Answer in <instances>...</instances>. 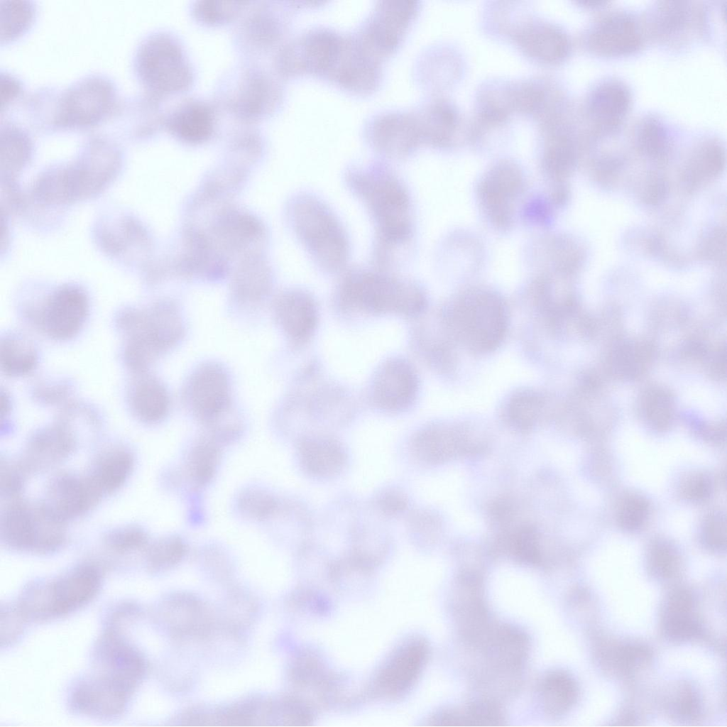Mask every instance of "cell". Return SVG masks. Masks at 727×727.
Segmentation results:
<instances>
[{
	"label": "cell",
	"instance_id": "1",
	"mask_svg": "<svg viewBox=\"0 0 727 727\" xmlns=\"http://www.w3.org/2000/svg\"><path fill=\"white\" fill-rule=\"evenodd\" d=\"M348 182L375 220L380 258L390 248L405 244L412 234L411 204L403 183L393 175L378 170L354 171Z\"/></svg>",
	"mask_w": 727,
	"mask_h": 727
},
{
	"label": "cell",
	"instance_id": "2",
	"mask_svg": "<svg viewBox=\"0 0 727 727\" xmlns=\"http://www.w3.org/2000/svg\"><path fill=\"white\" fill-rule=\"evenodd\" d=\"M283 88L275 75L248 60L226 70L214 94L217 109L238 124L256 125L270 118L279 109Z\"/></svg>",
	"mask_w": 727,
	"mask_h": 727
},
{
	"label": "cell",
	"instance_id": "3",
	"mask_svg": "<svg viewBox=\"0 0 727 727\" xmlns=\"http://www.w3.org/2000/svg\"><path fill=\"white\" fill-rule=\"evenodd\" d=\"M131 65L146 94L160 101L187 92L194 82L193 68L182 42L167 30L144 35L136 45Z\"/></svg>",
	"mask_w": 727,
	"mask_h": 727
},
{
	"label": "cell",
	"instance_id": "4",
	"mask_svg": "<svg viewBox=\"0 0 727 727\" xmlns=\"http://www.w3.org/2000/svg\"><path fill=\"white\" fill-rule=\"evenodd\" d=\"M102 584L100 569L93 564H82L50 581L29 584L15 607L25 621L62 618L90 603Z\"/></svg>",
	"mask_w": 727,
	"mask_h": 727
},
{
	"label": "cell",
	"instance_id": "5",
	"mask_svg": "<svg viewBox=\"0 0 727 727\" xmlns=\"http://www.w3.org/2000/svg\"><path fill=\"white\" fill-rule=\"evenodd\" d=\"M117 324L127 337L124 362L137 373H143L163 352L175 346L184 332L181 316L168 305L126 310L119 316Z\"/></svg>",
	"mask_w": 727,
	"mask_h": 727
},
{
	"label": "cell",
	"instance_id": "6",
	"mask_svg": "<svg viewBox=\"0 0 727 727\" xmlns=\"http://www.w3.org/2000/svg\"><path fill=\"white\" fill-rule=\"evenodd\" d=\"M118 102L117 85L111 77L86 75L58 89L53 133L94 127L113 115Z\"/></svg>",
	"mask_w": 727,
	"mask_h": 727
},
{
	"label": "cell",
	"instance_id": "7",
	"mask_svg": "<svg viewBox=\"0 0 727 727\" xmlns=\"http://www.w3.org/2000/svg\"><path fill=\"white\" fill-rule=\"evenodd\" d=\"M339 297L347 307L372 313L414 315L425 305L421 290L411 282L366 270L353 272L344 279Z\"/></svg>",
	"mask_w": 727,
	"mask_h": 727
},
{
	"label": "cell",
	"instance_id": "8",
	"mask_svg": "<svg viewBox=\"0 0 727 727\" xmlns=\"http://www.w3.org/2000/svg\"><path fill=\"white\" fill-rule=\"evenodd\" d=\"M65 522L45 503L32 505L13 502L2 516V540L15 550L49 553L64 543Z\"/></svg>",
	"mask_w": 727,
	"mask_h": 727
},
{
	"label": "cell",
	"instance_id": "9",
	"mask_svg": "<svg viewBox=\"0 0 727 727\" xmlns=\"http://www.w3.org/2000/svg\"><path fill=\"white\" fill-rule=\"evenodd\" d=\"M448 318L457 339L478 353L489 352L498 347L508 327L504 306L490 295L464 297L452 310Z\"/></svg>",
	"mask_w": 727,
	"mask_h": 727
},
{
	"label": "cell",
	"instance_id": "10",
	"mask_svg": "<svg viewBox=\"0 0 727 727\" xmlns=\"http://www.w3.org/2000/svg\"><path fill=\"white\" fill-rule=\"evenodd\" d=\"M297 221L302 239L316 263L330 273L342 269L349 256L348 240L330 209L316 197H307L299 207Z\"/></svg>",
	"mask_w": 727,
	"mask_h": 727
},
{
	"label": "cell",
	"instance_id": "11",
	"mask_svg": "<svg viewBox=\"0 0 727 727\" xmlns=\"http://www.w3.org/2000/svg\"><path fill=\"white\" fill-rule=\"evenodd\" d=\"M248 7L234 28V41L238 52L253 61L279 50L288 19L279 2L261 1Z\"/></svg>",
	"mask_w": 727,
	"mask_h": 727
},
{
	"label": "cell",
	"instance_id": "12",
	"mask_svg": "<svg viewBox=\"0 0 727 727\" xmlns=\"http://www.w3.org/2000/svg\"><path fill=\"white\" fill-rule=\"evenodd\" d=\"M89 300L77 287L65 286L52 294L34 317L38 328L55 341L77 336L89 315Z\"/></svg>",
	"mask_w": 727,
	"mask_h": 727
},
{
	"label": "cell",
	"instance_id": "13",
	"mask_svg": "<svg viewBox=\"0 0 727 727\" xmlns=\"http://www.w3.org/2000/svg\"><path fill=\"white\" fill-rule=\"evenodd\" d=\"M133 694L120 684L92 673L75 683L68 704L75 714L114 718L126 710Z\"/></svg>",
	"mask_w": 727,
	"mask_h": 727
},
{
	"label": "cell",
	"instance_id": "14",
	"mask_svg": "<svg viewBox=\"0 0 727 727\" xmlns=\"http://www.w3.org/2000/svg\"><path fill=\"white\" fill-rule=\"evenodd\" d=\"M186 393L194 415L208 426L226 415L231 408L229 377L217 364L199 366L190 378Z\"/></svg>",
	"mask_w": 727,
	"mask_h": 727
},
{
	"label": "cell",
	"instance_id": "15",
	"mask_svg": "<svg viewBox=\"0 0 727 727\" xmlns=\"http://www.w3.org/2000/svg\"><path fill=\"white\" fill-rule=\"evenodd\" d=\"M218 114L214 103L200 98H189L165 115L164 127L183 143L199 144L216 133Z\"/></svg>",
	"mask_w": 727,
	"mask_h": 727
},
{
	"label": "cell",
	"instance_id": "16",
	"mask_svg": "<svg viewBox=\"0 0 727 727\" xmlns=\"http://www.w3.org/2000/svg\"><path fill=\"white\" fill-rule=\"evenodd\" d=\"M418 380L405 360L393 359L378 371L373 383V398L381 408L390 412L407 408L415 400Z\"/></svg>",
	"mask_w": 727,
	"mask_h": 727
},
{
	"label": "cell",
	"instance_id": "17",
	"mask_svg": "<svg viewBox=\"0 0 727 727\" xmlns=\"http://www.w3.org/2000/svg\"><path fill=\"white\" fill-rule=\"evenodd\" d=\"M513 38L525 55L547 65L562 62L571 49L566 31L547 21L526 22L514 31Z\"/></svg>",
	"mask_w": 727,
	"mask_h": 727
},
{
	"label": "cell",
	"instance_id": "18",
	"mask_svg": "<svg viewBox=\"0 0 727 727\" xmlns=\"http://www.w3.org/2000/svg\"><path fill=\"white\" fill-rule=\"evenodd\" d=\"M102 496L88 476L61 474L51 481L45 504L65 521L87 513Z\"/></svg>",
	"mask_w": 727,
	"mask_h": 727
},
{
	"label": "cell",
	"instance_id": "19",
	"mask_svg": "<svg viewBox=\"0 0 727 727\" xmlns=\"http://www.w3.org/2000/svg\"><path fill=\"white\" fill-rule=\"evenodd\" d=\"M587 45L598 55H627L638 50L641 35L632 16L625 13H615L601 19L591 29Z\"/></svg>",
	"mask_w": 727,
	"mask_h": 727
},
{
	"label": "cell",
	"instance_id": "20",
	"mask_svg": "<svg viewBox=\"0 0 727 727\" xmlns=\"http://www.w3.org/2000/svg\"><path fill=\"white\" fill-rule=\"evenodd\" d=\"M297 449L302 469L313 478L332 479L346 468L348 460L346 451L334 438L305 437L299 441Z\"/></svg>",
	"mask_w": 727,
	"mask_h": 727
},
{
	"label": "cell",
	"instance_id": "21",
	"mask_svg": "<svg viewBox=\"0 0 727 727\" xmlns=\"http://www.w3.org/2000/svg\"><path fill=\"white\" fill-rule=\"evenodd\" d=\"M368 23L366 42L378 53L393 50L399 43L415 11L414 3L385 1Z\"/></svg>",
	"mask_w": 727,
	"mask_h": 727
},
{
	"label": "cell",
	"instance_id": "22",
	"mask_svg": "<svg viewBox=\"0 0 727 727\" xmlns=\"http://www.w3.org/2000/svg\"><path fill=\"white\" fill-rule=\"evenodd\" d=\"M160 104L161 101L146 93L119 103L114 114L119 129L134 139H145L158 133L164 127L165 116Z\"/></svg>",
	"mask_w": 727,
	"mask_h": 727
},
{
	"label": "cell",
	"instance_id": "23",
	"mask_svg": "<svg viewBox=\"0 0 727 727\" xmlns=\"http://www.w3.org/2000/svg\"><path fill=\"white\" fill-rule=\"evenodd\" d=\"M75 437L65 421L43 429L30 439L23 466L41 469L54 465L69 457L75 447Z\"/></svg>",
	"mask_w": 727,
	"mask_h": 727
},
{
	"label": "cell",
	"instance_id": "24",
	"mask_svg": "<svg viewBox=\"0 0 727 727\" xmlns=\"http://www.w3.org/2000/svg\"><path fill=\"white\" fill-rule=\"evenodd\" d=\"M275 317L288 338L300 344L312 334L317 322L315 301L302 292H293L281 297L275 307Z\"/></svg>",
	"mask_w": 727,
	"mask_h": 727
},
{
	"label": "cell",
	"instance_id": "25",
	"mask_svg": "<svg viewBox=\"0 0 727 727\" xmlns=\"http://www.w3.org/2000/svg\"><path fill=\"white\" fill-rule=\"evenodd\" d=\"M373 131L377 147L393 156L408 154L422 140L418 121L404 115L381 117L374 124Z\"/></svg>",
	"mask_w": 727,
	"mask_h": 727
},
{
	"label": "cell",
	"instance_id": "26",
	"mask_svg": "<svg viewBox=\"0 0 727 727\" xmlns=\"http://www.w3.org/2000/svg\"><path fill=\"white\" fill-rule=\"evenodd\" d=\"M128 402L132 413L145 423H156L167 415L170 398L163 383L151 376H143L134 381L128 393Z\"/></svg>",
	"mask_w": 727,
	"mask_h": 727
},
{
	"label": "cell",
	"instance_id": "27",
	"mask_svg": "<svg viewBox=\"0 0 727 727\" xmlns=\"http://www.w3.org/2000/svg\"><path fill=\"white\" fill-rule=\"evenodd\" d=\"M694 600L686 590H675L667 597L664 607L662 627L672 641H686L698 637L702 628L692 613Z\"/></svg>",
	"mask_w": 727,
	"mask_h": 727
},
{
	"label": "cell",
	"instance_id": "28",
	"mask_svg": "<svg viewBox=\"0 0 727 727\" xmlns=\"http://www.w3.org/2000/svg\"><path fill=\"white\" fill-rule=\"evenodd\" d=\"M133 465V457L129 450L114 447L97 458L88 476L103 496L119 489L131 474Z\"/></svg>",
	"mask_w": 727,
	"mask_h": 727
},
{
	"label": "cell",
	"instance_id": "29",
	"mask_svg": "<svg viewBox=\"0 0 727 727\" xmlns=\"http://www.w3.org/2000/svg\"><path fill=\"white\" fill-rule=\"evenodd\" d=\"M630 103L628 88L616 80H604L598 84L588 99V106L593 116L610 127L626 114Z\"/></svg>",
	"mask_w": 727,
	"mask_h": 727
},
{
	"label": "cell",
	"instance_id": "30",
	"mask_svg": "<svg viewBox=\"0 0 727 727\" xmlns=\"http://www.w3.org/2000/svg\"><path fill=\"white\" fill-rule=\"evenodd\" d=\"M418 121L422 139L442 146L449 143L459 131L461 119L455 106L439 101L430 106Z\"/></svg>",
	"mask_w": 727,
	"mask_h": 727
},
{
	"label": "cell",
	"instance_id": "31",
	"mask_svg": "<svg viewBox=\"0 0 727 727\" xmlns=\"http://www.w3.org/2000/svg\"><path fill=\"white\" fill-rule=\"evenodd\" d=\"M389 547L388 535L377 526L366 523L355 527L349 554L371 569L385 559Z\"/></svg>",
	"mask_w": 727,
	"mask_h": 727
},
{
	"label": "cell",
	"instance_id": "32",
	"mask_svg": "<svg viewBox=\"0 0 727 727\" xmlns=\"http://www.w3.org/2000/svg\"><path fill=\"white\" fill-rule=\"evenodd\" d=\"M1 371L11 377H19L32 372L38 361V351L26 337L12 334L1 341Z\"/></svg>",
	"mask_w": 727,
	"mask_h": 727
},
{
	"label": "cell",
	"instance_id": "33",
	"mask_svg": "<svg viewBox=\"0 0 727 727\" xmlns=\"http://www.w3.org/2000/svg\"><path fill=\"white\" fill-rule=\"evenodd\" d=\"M542 698L545 711L559 716L569 711L576 703L579 689L574 679L562 671L550 673L542 685Z\"/></svg>",
	"mask_w": 727,
	"mask_h": 727
},
{
	"label": "cell",
	"instance_id": "34",
	"mask_svg": "<svg viewBox=\"0 0 727 727\" xmlns=\"http://www.w3.org/2000/svg\"><path fill=\"white\" fill-rule=\"evenodd\" d=\"M1 43L13 42L24 35L36 18V6L31 1H1Z\"/></svg>",
	"mask_w": 727,
	"mask_h": 727
},
{
	"label": "cell",
	"instance_id": "35",
	"mask_svg": "<svg viewBox=\"0 0 727 727\" xmlns=\"http://www.w3.org/2000/svg\"><path fill=\"white\" fill-rule=\"evenodd\" d=\"M249 3L248 1H195L190 6V15L203 26L225 25L239 18Z\"/></svg>",
	"mask_w": 727,
	"mask_h": 727
},
{
	"label": "cell",
	"instance_id": "36",
	"mask_svg": "<svg viewBox=\"0 0 727 727\" xmlns=\"http://www.w3.org/2000/svg\"><path fill=\"white\" fill-rule=\"evenodd\" d=\"M30 133L12 121L1 124L0 130L2 161L6 167L21 165L30 159L33 143Z\"/></svg>",
	"mask_w": 727,
	"mask_h": 727
},
{
	"label": "cell",
	"instance_id": "37",
	"mask_svg": "<svg viewBox=\"0 0 727 727\" xmlns=\"http://www.w3.org/2000/svg\"><path fill=\"white\" fill-rule=\"evenodd\" d=\"M220 451L218 445L209 439L196 443L190 450L187 470L195 483L203 485L213 477L218 466Z\"/></svg>",
	"mask_w": 727,
	"mask_h": 727
},
{
	"label": "cell",
	"instance_id": "38",
	"mask_svg": "<svg viewBox=\"0 0 727 727\" xmlns=\"http://www.w3.org/2000/svg\"><path fill=\"white\" fill-rule=\"evenodd\" d=\"M642 413L647 423L657 430L667 428L673 419L674 403L671 395L664 390L652 389L642 399Z\"/></svg>",
	"mask_w": 727,
	"mask_h": 727
},
{
	"label": "cell",
	"instance_id": "39",
	"mask_svg": "<svg viewBox=\"0 0 727 727\" xmlns=\"http://www.w3.org/2000/svg\"><path fill=\"white\" fill-rule=\"evenodd\" d=\"M545 405L542 396L532 390H523L513 395L507 406L510 420L519 427L532 425Z\"/></svg>",
	"mask_w": 727,
	"mask_h": 727
},
{
	"label": "cell",
	"instance_id": "40",
	"mask_svg": "<svg viewBox=\"0 0 727 727\" xmlns=\"http://www.w3.org/2000/svg\"><path fill=\"white\" fill-rule=\"evenodd\" d=\"M668 130L662 121L655 117H647L643 119L638 127V146L648 155H661L668 147Z\"/></svg>",
	"mask_w": 727,
	"mask_h": 727
},
{
	"label": "cell",
	"instance_id": "41",
	"mask_svg": "<svg viewBox=\"0 0 727 727\" xmlns=\"http://www.w3.org/2000/svg\"><path fill=\"white\" fill-rule=\"evenodd\" d=\"M186 547L178 537H166L151 545L146 552L151 569L161 570L177 564L184 557Z\"/></svg>",
	"mask_w": 727,
	"mask_h": 727
},
{
	"label": "cell",
	"instance_id": "42",
	"mask_svg": "<svg viewBox=\"0 0 727 727\" xmlns=\"http://www.w3.org/2000/svg\"><path fill=\"white\" fill-rule=\"evenodd\" d=\"M647 564L654 576L668 579L678 571L679 556L672 543L659 539L654 541L649 548Z\"/></svg>",
	"mask_w": 727,
	"mask_h": 727
},
{
	"label": "cell",
	"instance_id": "43",
	"mask_svg": "<svg viewBox=\"0 0 727 727\" xmlns=\"http://www.w3.org/2000/svg\"><path fill=\"white\" fill-rule=\"evenodd\" d=\"M690 7L687 1H662L657 9L655 23L659 33L671 35L682 30L689 18Z\"/></svg>",
	"mask_w": 727,
	"mask_h": 727
},
{
	"label": "cell",
	"instance_id": "44",
	"mask_svg": "<svg viewBox=\"0 0 727 727\" xmlns=\"http://www.w3.org/2000/svg\"><path fill=\"white\" fill-rule=\"evenodd\" d=\"M649 510V502L644 496L629 494L622 500L618 509V524L623 530L637 531L645 523Z\"/></svg>",
	"mask_w": 727,
	"mask_h": 727
},
{
	"label": "cell",
	"instance_id": "45",
	"mask_svg": "<svg viewBox=\"0 0 727 727\" xmlns=\"http://www.w3.org/2000/svg\"><path fill=\"white\" fill-rule=\"evenodd\" d=\"M642 350L635 344H621L615 348L611 356V366L613 373L625 378H632L640 373L643 368Z\"/></svg>",
	"mask_w": 727,
	"mask_h": 727
},
{
	"label": "cell",
	"instance_id": "46",
	"mask_svg": "<svg viewBox=\"0 0 727 727\" xmlns=\"http://www.w3.org/2000/svg\"><path fill=\"white\" fill-rule=\"evenodd\" d=\"M147 541L146 533L141 528L132 525L109 532L104 540L106 547L118 553L141 549L146 545Z\"/></svg>",
	"mask_w": 727,
	"mask_h": 727
},
{
	"label": "cell",
	"instance_id": "47",
	"mask_svg": "<svg viewBox=\"0 0 727 727\" xmlns=\"http://www.w3.org/2000/svg\"><path fill=\"white\" fill-rule=\"evenodd\" d=\"M239 504L244 513L258 520L269 517L277 508L275 499L268 493L258 489L244 491L239 498Z\"/></svg>",
	"mask_w": 727,
	"mask_h": 727
},
{
	"label": "cell",
	"instance_id": "48",
	"mask_svg": "<svg viewBox=\"0 0 727 727\" xmlns=\"http://www.w3.org/2000/svg\"><path fill=\"white\" fill-rule=\"evenodd\" d=\"M702 543L708 549L722 552L726 545V522L724 514L714 513L704 521L701 528Z\"/></svg>",
	"mask_w": 727,
	"mask_h": 727
},
{
	"label": "cell",
	"instance_id": "49",
	"mask_svg": "<svg viewBox=\"0 0 727 727\" xmlns=\"http://www.w3.org/2000/svg\"><path fill=\"white\" fill-rule=\"evenodd\" d=\"M710 477L703 473L689 476L682 486V495L689 501L699 502L708 498L712 492Z\"/></svg>",
	"mask_w": 727,
	"mask_h": 727
},
{
	"label": "cell",
	"instance_id": "50",
	"mask_svg": "<svg viewBox=\"0 0 727 727\" xmlns=\"http://www.w3.org/2000/svg\"><path fill=\"white\" fill-rule=\"evenodd\" d=\"M408 503V498L403 492L389 489L377 496L375 506L383 515L392 517L403 513Z\"/></svg>",
	"mask_w": 727,
	"mask_h": 727
},
{
	"label": "cell",
	"instance_id": "51",
	"mask_svg": "<svg viewBox=\"0 0 727 727\" xmlns=\"http://www.w3.org/2000/svg\"><path fill=\"white\" fill-rule=\"evenodd\" d=\"M465 718L468 725H498L501 717L499 710L491 703L478 701L469 706Z\"/></svg>",
	"mask_w": 727,
	"mask_h": 727
},
{
	"label": "cell",
	"instance_id": "52",
	"mask_svg": "<svg viewBox=\"0 0 727 727\" xmlns=\"http://www.w3.org/2000/svg\"><path fill=\"white\" fill-rule=\"evenodd\" d=\"M26 621L15 606L1 607V643L14 642L21 634L22 625Z\"/></svg>",
	"mask_w": 727,
	"mask_h": 727
},
{
	"label": "cell",
	"instance_id": "53",
	"mask_svg": "<svg viewBox=\"0 0 727 727\" xmlns=\"http://www.w3.org/2000/svg\"><path fill=\"white\" fill-rule=\"evenodd\" d=\"M0 85L1 92V113L9 108V105L19 97L24 89L23 82L14 75L6 71H1Z\"/></svg>",
	"mask_w": 727,
	"mask_h": 727
},
{
	"label": "cell",
	"instance_id": "54",
	"mask_svg": "<svg viewBox=\"0 0 727 727\" xmlns=\"http://www.w3.org/2000/svg\"><path fill=\"white\" fill-rule=\"evenodd\" d=\"M676 709L677 713L682 716L688 718L697 716L700 709V703L696 692L691 689H686L682 692L677 701Z\"/></svg>",
	"mask_w": 727,
	"mask_h": 727
},
{
	"label": "cell",
	"instance_id": "55",
	"mask_svg": "<svg viewBox=\"0 0 727 727\" xmlns=\"http://www.w3.org/2000/svg\"><path fill=\"white\" fill-rule=\"evenodd\" d=\"M16 468L6 466L5 471L2 472V488L3 492L6 496H14L17 494L22 487V479L21 474Z\"/></svg>",
	"mask_w": 727,
	"mask_h": 727
},
{
	"label": "cell",
	"instance_id": "56",
	"mask_svg": "<svg viewBox=\"0 0 727 727\" xmlns=\"http://www.w3.org/2000/svg\"><path fill=\"white\" fill-rule=\"evenodd\" d=\"M40 386L36 393L38 397L45 402H57L62 398H65L67 394V389L64 385H45Z\"/></svg>",
	"mask_w": 727,
	"mask_h": 727
},
{
	"label": "cell",
	"instance_id": "57",
	"mask_svg": "<svg viewBox=\"0 0 727 727\" xmlns=\"http://www.w3.org/2000/svg\"><path fill=\"white\" fill-rule=\"evenodd\" d=\"M579 3H580V4H583V5H586L587 6H599V5L605 4L606 1H601V0H583V1H579Z\"/></svg>",
	"mask_w": 727,
	"mask_h": 727
}]
</instances>
